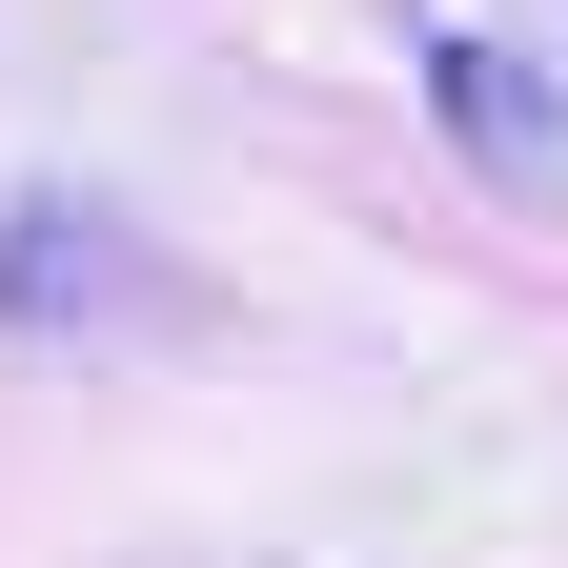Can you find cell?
Masks as SVG:
<instances>
[{"instance_id":"1","label":"cell","mask_w":568,"mask_h":568,"mask_svg":"<svg viewBox=\"0 0 568 568\" xmlns=\"http://www.w3.org/2000/svg\"><path fill=\"white\" fill-rule=\"evenodd\" d=\"M426 82H447V142H467V163H508V183H548V163H568V102L528 82L508 41H426Z\"/></svg>"}]
</instances>
